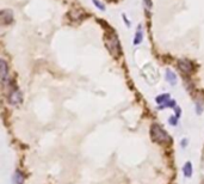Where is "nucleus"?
<instances>
[{
	"mask_svg": "<svg viewBox=\"0 0 204 184\" xmlns=\"http://www.w3.org/2000/svg\"><path fill=\"white\" fill-rule=\"evenodd\" d=\"M105 44H106V48L109 49V52L113 56H120L121 55V44H120V41H118L115 32H111V34L106 35Z\"/></svg>",
	"mask_w": 204,
	"mask_h": 184,
	"instance_id": "f257e3e1",
	"label": "nucleus"
},
{
	"mask_svg": "<svg viewBox=\"0 0 204 184\" xmlns=\"http://www.w3.org/2000/svg\"><path fill=\"white\" fill-rule=\"evenodd\" d=\"M152 138H153V140L156 142H161V143H166V142H170L171 141V138H170V135L166 133V130L163 129L161 126H159V124H153L152 126Z\"/></svg>",
	"mask_w": 204,
	"mask_h": 184,
	"instance_id": "f03ea898",
	"label": "nucleus"
},
{
	"mask_svg": "<svg viewBox=\"0 0 204 184\" xmlns=\"http://www.w3.org/2000/svg\"><path fill=\"white\" fill-rule=\"evenodd\" d=\"M22 93H20V91L19 90H17V88H14L12 90L11 92H10V95H9V103L11 104V105H17V104H19L20 102H22Z\"/></svg>",
	"mask_w": 204,
	"mask_h": 184,
	"instance_id": "7ed1b4c3",
	"label": "nucleus"
},
{
	"mask_svg": "<svg viewBox=\"0 0 204 184\" xmlns=\"http://www.w3.org/2000/svg\"><path fill=\"white\" fill-rule=\"evenodd\" d=\"M0 19H1V23L4 25L10 24L13 20V12L11 10H2L0 12Z\"/></svg>",
	"mask_w": 204,
	"mask_h": 184,
	"instance_id": "20e7f679",
	"label": "nucleus"
},
{
	"mask_svg": "<svg viewBox=\"0 0 204 184\" xmlns=\"http://www.w3.org/2000/svg\"><path fill=\"white\" fill-rule=\"evenodd\" d=\"M178 67H179L180 71L183 73H185V74H190L192 72V63L189 62V61H186V60H180L178 62Z\"/></svg>",
	"mask_w": 204,
	"mask_h": 184,
	"instance_id": "39448f33",
	"label": "nucleus"
},
{
	"mask_svg": "<svg viewBox=\"0 0 204 184\" xmlns=\"http://www.w3.org/2000/svg\"><path fill=\"white\" fill-rule=\"evenodd\" d=\"M0 68H1V80H2V84L5 85L6 84V78H7V65H6L5 60L0 61Z\"/></svg>",
	"mask_w": 204,
	"mask_h": 184,
	"instance_id": "423d86ee",
	"label": "nucleus"
},
{
	"mask_svg": "<svg viewBox=\"0 0 204 184\" xmlns=\"http://www.w3.org/2000/svg\"><path fill=\"white\" fill-rule=\"evenodd\" d=\"M166 80L171 84V85H176L177 84V75L173 73L172 71H170V70H167L166 71Z\"/></svg>",
	"mask_w": 204,
	"mask_h": 184,
	"instance_id": "0eeeda50",
	"label": "nucleus"
},
{
	"mask_svg": "<svg viewBox=\"0 0 204 184\" xmlns=\"http://www.w3.org/2000/svg\"><path fill=\"white\" fill-rule=\"evenodd\" d=\"M142 40H143V31H142V28H141V27H138L133 43H134V44H138V43H141Z\"/></svg>",
	"mask_w": 204,
	"mask_h": 184,
	"instance_id": "6e6552de",
	"label": "nucleus"
},
{
	"mask_svg": "<svg viewBox=\"0 0 204 184\" xmlns=\"http://www.w3.org/2000/svg\"><path fill=\"white\" fill-rule=\"evenodd\" d=\"M183 171H184V175L186 177H191V175H192V165H191V163H186L184 165V168H183Z\"/></svg>",
	"mask_w": 204,
	"mask_h": 184,
	"instance_id": "1a4fd4ad",
	"label": "nucleus"
},
{
	"mask_svg": "<svg viewBox=\"0 0 204 184\" xmlns=\"http://www.w3.org/2000/svg\"><path fill=\"white\" fill-rule=\"evenodd\" d=\"M168 100H170V96H168V95H163V96H159V97L156 98V102H158L159 104H161V105L166 104Z\"/></svg>",
	"mask_w": 204,
	"mask_h": 184,
	"instance_id": "9d476101",
	"label": "nucleus"
},
{
	"mask_svg": "<svg viewBox=\"0 0 204 184\" xmlns=\"http://www.w3.org/2000/svg\"><path fill=\"white\" fill-rule=\"evenodd\" d=\"M16 183L23 184V176H22V173H19V172L16 173Z\"/></svg>",
	"mask_w": 204,
	"mask_h": 184,
	"instance_id": "9b49d317",
	"label": "nucleus"
},
{
	"mask_svg": "<svg viewBox=\"0 0 204 184\" xmlns=\"http://www.w3.org/2000/svg\"><path fill=\"white\" fill-rule=\"evenodd\" d=\"M92 1H93V4H95V6L99 9V10H102V11H104V10H105V7L103 6V4H102V2H99L98 0H92Z\"/></svg>",
	"mask_w": 204,
	"mask_h": 184,
	"instance_id": "f8f14e48",
	"label": "nucleus"
},
{
	"mask_svg": "<svg viewBox=\"0 0 204 184\" xmlns=\"http://www.w3.org/2000/svg\"><path fill=\"white\" fill-rule=\"evenodd\" d=\"M143 2H145V5H146V7H147V9H150V6H152L150 0H143Z\"/></svg>",
	"mask_w": 204,
	"mask_h": 184,
	"instance_id": "ddd939ff",
	"label": "nucleus"
},
{
	"mask_svg": "<svg viewBox=\"0 0 204 184\" xmlns=\"http://www.w3.org/2000/svg\"><path fill=\"white\" fill-rule=\"evenodd\" d=\"M170 123L173 124V126L177 124V120H176V117H171V118H170Z\"/></svg>",
	"mask_w": 204,
	"mask_h": 184,
	"instance_id": "4468645a",
	"label": "nucleus"
}]
</instances>
